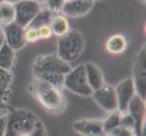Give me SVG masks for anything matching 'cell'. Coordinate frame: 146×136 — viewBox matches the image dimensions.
<instances>
[{
	"mask_svg": "<svg viewBox=\"0 0 146 136\" xmlns=\"http://www.w3.org/2000/svg\"><path fill=\"white\" fill-rule=\"evenodd\" d=\"M33 1H36V2H37V3H43L44 0H33Z\"/></svg>",
	"mask_w": 146,
	"mask_h": 136,
	"instance_id": "34",
	"label": "cell"
},
{
	"mask_svg": "<svg viewBox=\"0 0 146 136\" xmlns=\"http://www.w3.org/2000/svg\"><path fill=\"white\" fill-rule=\"evenodd\" d=\"M13 74L11 71L0 68V99L4 102L8 99L11 92Z\"/></svg>",
	"mask_w": 146,
	"mask_h": 136,
	"instance_id": "18",
	"label": "cell"
},
{
	"mask_svg": "<svg viewBox=\"0 0 146 136\" xmlns=\"http://www.w3.org/2000/svg\"><path fill=\"white\" fill-rule=\"evenodd\" d=\"M64 87L81 96H91L93 90L88 84L84 64L78 65L64 75Z\"/></svg>",
	"mask_w": 146,
	"mask_h": 136,
	"instance_id": "5",
	"label": "cell"
},
{
	"mask_svg": "<svg viewBox=\"0 0 146 136\" xmlns=\"http://www.w3.org/2000/svg\"><path fill=\"white\" fill-rule=\"evenodd\" d=\"M49 27L52 30L53 34L59 37L64 36L69 31V23L67 18L62 15L53 16L50 20Z\"/></svg>",
	"mask_w": 146,
	"mask_h": 136,
	"instance_id": "17",
	"label": "cell"
},
{
	"mask_svg": "<svg viewBox=\"0 0 146 136\" xmlns=\"http://www.w3.org/2000/svg\"><path fill=\"white\" fill-rule=\"evenodd\" d=\"M114 89L117 98L118 111L123 113H126L130 102L136 94L133 78H127L120 82Z\"/></svg>",
	"mask_w": 146,
	"mask_h": 136,
	"instance_id": "10",
	"label": "cell"
},
{
	"mask_svg": "<svg viewBox=\"0 0 146 136\" xmlns=\"http://www.w3.org/2000/svg\"><path fill=\"white\" fill-rule=\"evenodd\" d=\"M84 39L83 34L76 29L69 31L59 38L57 55L65 62L70 63L76 60L84 51Z\"/></svg>",
	"mask_w": 146,
	"mask_h": 136,
	"instance_id": "3",
	"label": "cell"
},
{
	"mask_svg": "<svg viewBox=\"0 0 146 136\" xmlns=\"http://www.w3.org/2000/svg\"><path fill=\"white\" fill-rule=\"evenodd\" d=\"M73 129L82 136H107L104 130L103 120L84 119L73 123Z\"/></svg>",
	"mask_w": 146,
	"mask_h": 136,
	"instance_id": "12",
	"label": "cell"
},
{
	"mask_svg": "<svg viewBox=\"0 0 146 136\" xmlns=\"http://www.w3.org/2000/svg\"><path fill=\"white\" fill-rule=\"evenodd\" d=\"M25 37H26L27 43H35L38 41L40 39L38 30L32 27H27L25 29Z\"/></svg>",
	"mask_w": 146,
	"mask_h": 136,
	"instance_id": "25",
	"label": "cell"
},
{
	"mask_svg": "<svg viewBox=\"0 0 146 136\" xmlns=\"http://www.w3.org/2000/svg\"><path fill=\"white\" fill-rule=\"evenodd\" d=\"M92 2H94V1H97V0H91Z\"/></svg>",
	"mask_w": 146,
	"mask_h": 136,
	"instance_id": "36",
	"label": "cell"
},
{
	"mask_svg": "<svg viewBox=\"0 0 146 136\" xmlns=\"http://www.w3.org/2000/svg\"><path fill=\"white\" fill-rule=\"evenodd\" d=\"M2 2H4V0H0V4H1Z\"/></svg>",
	"mask_w": 146,
	"mask_h": 136,
	"instance_id": "35",
	"label": "cell"
},
{
	"mask_svg": "<svg viewBox=\"0 0 146 136\" xmlns=\"http://www.w3.org/2000/svg\"><path fill=\"white\" fill-rule=\"evenodd\" d=\"M35 77L50 84L55 88L62 90L64 88V75L57 73H41L35 74Z\"/></svg>",
	"mask_w": 146,
	"mask_h": 136,
	"instance_id": "19",
	"label": "cell"
},
{
	"mask_svg": "<svg viewBox=\"0 0 146 136\" xmlns=\"http://www.w3.org/2000/svg\"><path fill=\"white\" fill-rule=\"evenodd\" d=\"M0 27H2V17H1V11H0Z\"/></svg>",
	"mask_w": 146,
	"mask_h": 136,
	"instance_id": "33",
	"label": "cell"
},
{
	"mask_svg": "<svg viewBox=\"0 0 146 136\" xmlns=\"http://www.w3.org/2000/svg\"><path fill=\"white\" fill-rule=\"evenodd\" d=\"M146 50L145 45L141 48L136 55L133 65V78L136 94L145 100L146 93Z\"/></svg>",
	"mask_w": 146,
	"mask_h": 136,
	"instance_id": "7",
	"label": "cell"
},
{
	"mask_svg": "<svg viewBox=\"0 0 146 136\" xmlns=\"http://www.w3.org/2000/svg\"><path fill=\"white\" fill-rule=\"evenodd\" d=\"M65 0H44V7L50 10L53 14L56 12H61Z\"/></svg>",
	"mask_w": 146,
	"mask_h": 136,
	"instance_id": "24",
	"label": "cell"
},
{
	"mask_svg": "<svg viewBox=\"0 0 146 136\" xmlns=\"http://www.w3.org/2000/svg\"><path fill=\"white\" fill-rule=\"evenodd\" d=\"M0 11H1L2 17V26H6V25L15 22L16 12H15L14 5L2 2L0 4Z\"/></svg>",
	"mask_w": 146,
	"mask_h": 136,
	"instance_id": "22",
	"label": "cell"
},
{
	"mask_svg": "<svg viewBox=\"0 0 146 136\" xmlns=\"http://www.w3.org/2000/svg\"><path fill=\"white\" fill-rule=\"evenodd\" d=\"M107 135L109 136H136V133H135V131L133 129L119 125L116 128L110 131L107 133Z\"/></svg>",
	"mask_w": 146,
	"mask_h": 136,
	"instance_id": "23",
	"label": "cell"
},
{
	"mask_svg": "<svg viewBox=\"0 0 146 136\" xmlns=\"http://www.w3.org/2000/svg\"><path fill=\"white\" fill-rule=\"evenodd\" d=\"M16 61V51L5 43L0 48V68L11 71Z\"/></svg>",
	"mask_w": 146,
	"mask_h": 136,
	"instance_id": "16",
	"label": "cell"
},
{
	"mask_svg": "<svg viewBox=\"0 0 146 136\" xmlns=\"http://www.w3.org/2000/svg\"><path fill=\"white\" fill-rule=\"evenodd\" d=\"M38 34H39V38L40 39H47L50 38L53 36L52 30L50 28L49 25L46 26H43L41 27H39L38 29Z\"/></svg>",
	"mask_w": 146,
	"mask_h": 136,
	"instance_id": "27",
	"label": "cell"
},
{
	"mask_svg": "<svg viewBox=\"0 0 146 136\" xmlns=\"http://www.w3.org/2000/svg\"><path fill=\"white\" fill-rule=\"evenodd\" d=\"M20 1H22V0H4V2L11 4V5H16V4L19 3Z\"/></svg>",
	"mask_w": 146,
	"mask_h": 136,
	"instance_id": "31",
	"label": "cell"
},
{
	"mask_svg": "<svg viewBox=\"0 0 146 136\" xmlns=\"http://www.w3.org/2000/svg\"><path fill=\"white\" fill-rule=\"evenodd\" d=\"M7 119V114L0 117V136H4L5 133H6Z\"/></svg>",
	"mask_w": 146,
	"mask_h": 136,
	"instance_id": "28",
	"label": "cell"
},
{
	"mask_svg": "<svg viewBox=\"0 0 146 136\" xmlns=\"http://www.w3.org/2000/svg\"><path fill=\"white\" fill-rule=\"evenodd\" d=\"M93 4L91 0H65L61 12L70 17H80L91 11Z\"/></svg>",
	"mask_w": 146,
	"mask_h": 136,
	"instance_id": "13",
	"label": "cell"
},
{
	"mask_svg": "<svg viewBox=\"0 0 146 136\" xmlns=\"http://www.w3.org/2000/svg\"><path fill=\"white\" fill-rule=\"evenodd\" d=\"M122 115H123V113H121L120 111L116 110V111H113V112H111L108 114V116L104 120H103L104 130V132L106 133V134L110 131H112L113 129L119 126L121 123V119H122Z\"/></svg>",
	"mask_w": 146,
	"mask_h": 136,
	"instance_id": "21",
	"label": "cell"
},
{
	"mask_svg": "<svg viewBox=\"0 0 146 136\" xmlns=\"http://www.w3.org/2000/svg\"><path fill=\"white\" fill-rule=\"evenodd\" d=\"M39 118L28 110L17 109L7 114L6 133L4 136H19L31 133L39 122Z\"/></svg>",
	"mask_w": 146,
	"mask_h": 136,
	"instance_id": "2",
	"label": "cell"
},
{
	"mask_svg": "<svg viewBox=\"0 0 146 136\" xmlns=\"http://www.w3.org/2000/svg\"><path fill=\"white\" fill-rule=\"evenodd\" d=\"M91 96L101 108L108 113L118 110L115 89L112 85L104 84L101 88L94 91Z\"/></svg>",
	"mask_w": 146,
	"mask_h": 136,
	"instance_id": "8",
	"label": "cell"
},
{
	"mask_svg": "<svg viewBox=\"0 0 146 136\" xmlns=\"http://www.w3.org/2000/svg\"><path fill=\"white\" fill-rule=\"evenodd\" d=\"M33 94L42 106L52 113H60L64 109V97L61 90L35 77Z\"/></svg>",
	"mask_w": 146,
	"mask_h": 136,
	"instance_id": "1",
	"label": "cell"
},
{
	"mask_svg": "<svg viewBox=\"0 0 146 136\" xmlns=\"http://www.w3.org/2000/svg\"><path fill=\"white\" fill-rule=\"evenodd\" d=\"M6 43V40H5V36L3 33V29L2 27H0V48L2 47V45Z\"/></svg>",
	"mask_w": 146,
	"mask_h": 136,
	"instance_id": "29",
	"label": "cell"
},
{
	"mask_svg": "<svg viewBox=\"0 0 146 136\" xmlns=\"http://www.w3.org/2000/svg\"><path fill=\"white\" fill-rule=\"evenodd\" d=\"M142 1H143V3H145V0H142Z\"/></svg>",
	"mask_w": 146,
	"mask_h": 136,
	"instance_id": "37",
	"label": "cell"
},
{
	"mask_svg": "<svg viewBox=\"0 0 146 136\" xmlns=\"http://www.w3.org/2000/svg\"><path fill=\"white\" fill-rule=\"evenodd\" d=\"M120 125L127 128H131L134 130V122L132 116L128 113H123L122 115V119H121V123Z\"/></svg>",
	"mask_w": 146,
	"mask_h": 136,
	"instance_id": "26",
	"label": "cell"
},
{
	"mask_svg": "<svg viewBox=\"0 0 146 136\" xmlns=\"http://www.w3.org/2000/svg\"><path fill=\"white\" fill-rule=\"evenodd\" d=\"M53 17V13L48 10L46 7H42V9L40 10L39 13L36 15L35 18L31 21L28 25L27 27H32V28H36L38 29L39 27H41L43 26H46V25H49L50 20H51Z\"/></svg>",
	"mask_w": 146,
	"mask_h": 136,
	"instance_id": "20",
	"label": "cell"
},
{
	"mask_svg": "<svg viewBox=\"0 0 146 136\" xmlns=\"http://www.w3.org/2000/svg\"><path fill=\"white\" fill-rule=\"evenodd\" d=\"M2 29L6 44L13 50L17 51L26 45L27 40L25 37V28L20 27L16 22L6 25Z\"/></svg>",
	"mask_w": 146,
	"mask_h": 136,
	"instance_id": "11",
	"label": "cell"
},
{
	"mask_svg": "<svg viewBox=\"0 0 146 136\" xmlns=\"http://www.w3.org/2000/svg\"><path fill=\"white\" fill-rule=\"evenodd\" d=\"M72 70L69 63L65 62L57 54L39 55L33 64L34 75L41 73H57L65 75Z\"/></svg>",
	"mask_w": 146,
	"mask_h": 136,
	"instance_id": "4",
	"label": "cell"
},
{
	"mask_svg": "<svg viewBox=\"0 0 146 136\" xmlns=\"http://www.w3.org/2000/svg\"><path fill=\"white\" fill-rule=\"evenodd\" d=\"M134 122V131L136 136H143V126L145 119V100L135 94L129 103L127 112Z\"/></svg>",
	"mask_w": 146,
	"mask_h": 136,
	"instance_id": "9",
	"label": "cell"
},
{
	"mask_svg": "<svg viewBox=\"0 0 146 136\" xmlns=\"http://www.w3.org/2000/svg\"><path fill=\"white\" fill-rule=\"evenodd\" d=\"M126 48L127 40L121 34L111 36L105 43V49L111 54H121L126 50Z\"/></svg>",
	"mask_w": 146,
	"mask_h": 136,
	"instance_id": "15",
	"label": "cell"
},
{
	"mask_svg": "<svg viewBox=\"0 0 146 136\" xmlns=\"http://www.w3.org/2000/svg\"><path fill=\"white\" fill-rule=\"evenodd\" d=\"M0 111H10L6 102H4L1 99H0Z\"/></svg>",
	"mask_w": 146,
	"mask_h": 136,
	"instance_id": "30",
	"label": "cell"
},
{
	"mask_svg": "<svg viewBox=\"0 0 146 136\" xmlns=\"http://www.w3.org/2000/svg\"><path fill=\"white\" fill-rule=\"evenodd\" d=\"M10 113V111H0V117L4 116V115H7Z\"/></svg>",
	"mask_w": 146,
	"mask_h": 136,
	"instance_id": "32",
	"label": "cell"
},
{
	"mask_svg": "<svg viewBox=\"0 0 146 136\" xmlns=\"http://www.w3.org/2000/svg\"><path fill=\"white\" fill-rule=\"evenodd\" d=\"M107 136H109V135H107Z\"/></svg>",
	"mask_w": 146,
	"mask_h": 136,
	"instance_id": "38",
	"label": "cell"
},
{
	"mask_svg": "<svg viewBox=\"0 0 146 136\" xmlns=\"http://www.w3.org/2000/svg\"><path fill=\"white\" fill-rule=\"evenodd\" d=\"M84 65L88 84L93 90V92L102 87L104 84V77L102 70L95 64L91 62H88Z\"/></svg>",
	"mask_w": 146,
	"mask_h": 136,
	"instance_id": "14",
	"label": "cell"
},
{
	"mask_svg": "<svg viewBox=\"0 0 146 136\" xmlns=\"http://www.w3.org/2000/svg\"><path fill=\"white\" fill-rule=\"evenodd\" d=\"M14 7L16 12L15 22L25 29L28 27L35 17L42 9L40 3L33 0H22L19 3L14 5Z\"/></svg>",
	"mask_w": 146,
	"mask_h": 136,
	"instance_id": "6",
	"label": "cell"
}]
</instances>
